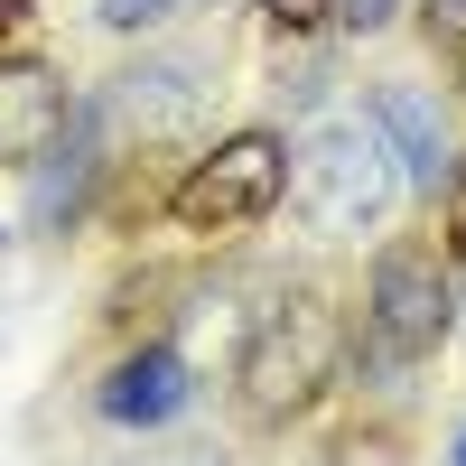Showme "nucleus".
Segmentation results:
<instances>
[{
	"label": "nucleus",
	"instance_id": "f257e3e1",
	"mask_svg": "<svg viewBox=\"0 0 466 466\" xmlns=\"http://www.w3.org/2000/svg\"><path fill=\"white\" fill-rule=\"evenodd\" d=\"M336 382V308L318 289H289L270 299L243 355H233V392H243V410L261 420V430H289V420L318 410V392Z\"/></svg>",
	"mask_w": 466,
	"mask_h": 466
},
{
	"label": "nucleus",
	"instance_id": "f03ea898",
	"mask_svg": "<svg viewBox=\"0 0 466 466\" xmlns=\"http://www.w3.org/2000/svg\"><path fill=\"white\" fill-rule=\"evenodd\" d=\"M289 206L318 233H373L401 206V168H392V149H382V131L364 112L355 122H318L289 149Z\"/></svg>",
	"mask_w": 466,
	"mask_h": 466
},
{
	"label": "nucleus",
	"instance_id": "7ed1b4c3",
	"mask_svg": "<svg viewBox=\"0 0 466 466\" xmlns=\"http://www.w3.org/2000/svg\"><path fill=\"white\" fill-rule=\"evenodd\" d=\"M289 206V140L280 131H224L197 168L168 187L177 233H252Z\"/></svg>",
	"mask_w": 466,
	"mask_h": 466
},
{
	"label": "nucleus",
	"instance_id": "20e7f679",
	"mask_svg": "<svg viewBox=\"0 0 466 466\" xmlns=\"http://www.w3.org/2000/svg\"><path fill=\"white\" fill-rule=\"evenodd\" d=\"M364 327L392 345V355H439L448 327H457V299H448V252L401 233V243L373 252V289H364Z\"/></svg>",
	"mask_w": 466,
	"mask_h": 466
},
{
	"label": "nucleus",
	"instance_id": "39448f33",
	"mask_svg": "<svg viewBox=\"0 0 466 466\" xmlns=\"http://www.w3.org/2000/svg\"><path fill=\"white\" fill-rule=\"evenodd\" d=\"M364 122L382 131V149H392L401 187H430V197H439V187L457 177V149H448V122H439V103L420 94V85H373Z\"/></svg>",
	"mask_w": 466,
	"mask_h": 466
},
{
	"label": "nucleus",
	"instance_id": "423d86ee",
	"mask_svg": "<svg viewBox=\"0 0 466 466\" xmlns=\"http://www.w3.org/2000/svg\"><path fill=\"white\" fill-rule=\"evenodd\" d=\"M66 122H75L66 75L28 66V56H10V66H0V168H37V159H47V149L66 140Z\"/></svg>",
	"mask_w": 466,
	"mask_h": 466
},
{
	"label": "nucleus",
	"instance_id": "0eeeda50",
	"mask_svg": "<svg viewBox=\"0 0 466 466\" xmlns=\"http://www.w3.org/2000/svg\"><path fill=\"white\" fill-rule=\"evenodd\" d=\"M187 401H197V373H187L177 345H140V355H122L103 373L94 410L112 420V430H159V420H177Z\"/></svg>",
	"mask_w": 466,
	"mask_h": 466
},
{
	"label": "nucleus",
	"instance_id": "6e6552de",
	"mask_svg": "<svg viewBox=\"0 0 466 466\" xmlns=\"http://www.w3.org/2000/svg\"><path fill=\"white\" fill-rule=\"evenodd\" d=\"M103 112H122V122H140V131H177L187 112H197V66H187V56L131 66L122 85H112V103H103Z\"/></svg>",
	"mask_w": 466,
	"mask_h": 466
},
{
	"label": "nucleus",
	"instance_id": "1a4fd4ad",
	"mask_svg": "<svg viewBox=\"0 0 466 466\" xmlns=\"http://www.w3.org/2000/svg\"><path fill=\"white\" fill-rule=\"evenodd\" d=\"M261 19L280 37H318V28H336V0H261Z\"/></svg>",
	"mask_w": 466,
	"mask_h": 466
},
{
	"label": "nucleus",
	"instance_id": "9d476101",
	"mask_svg": "<svg viewBox=\"0 0 466 466\" xmlns=\"http://www.w3.org/2000/svg\"><path fill=\"white\" fill-rule=\"evenodd\" d=\"M168 10H177V0H94V19H103V28H159Z\"/></svg>",
	"mask_w": 466,
	"mask_h": 466
},
{
	"label": "nucleus",
	"instance_id": "9b49d317",
	"mask_svg": "<svg viewBox=\"0 0 466 466\" xmlns=\"http://www.w3.org/2000/svg\"><path fill=\"white\" fill-rule=\"evenodd\" d=\"M28 28H37V0H0V66L28 47Z\"/></svg>",
	"mask_w": 466,
	"mask_h": 466
},
{
	"label": "nucleus",
	"instance_id": "f8f14e48",
	"mask_svg": "<svg viewBox=\"0 0 466 466\" xmlns=\"http://www.w3.org/2000/svg\"><path fill=\"white\" fill-rule=\"evenodd\" d=\"M448 261H466V159L448 177Z\"/></svg>",
	"mask_w": 466,
	"mask_h": 466
},
{
	"label": "nucleus",
	"instance_id": "ddd939ff",
	"mask_svg": "<svg viewBox=\"0 0 466 466\" xmlns=\"http://www.w3.org/2000/svg\"><path fill=\"white\" fill-rule=\"evenodd\" d=\"M382 19H392V0H336V28H355V37L382 28Z\"/></svg>",
	"mask_w": 466,
	"mask_h": 466
},
{
	"label": "nucleus",
	"instance_id": "4468645a",
	"mask_svg": "<svg viewBox=\"0 0 466 466\" xmlns=\"http://www.w3.org/2000/svg\"><path fill=\"white\" fill-rule=\"evenodd\" d=\"M457 75H466V47H457Z\"/></svg>",
	"mask_w": 466,
	"mask_h": 466
},
{
	"label": "nucleus",
	"instance_id": "2eb2a0df",
	"mask_svg": "<svg viewBox=\"0 0 466 466\" xmlns=\"http://www.w3.org/2000/svg\"><path fill=\"white\" fill-rule=\"evenodd\" d=\"M457 466H466V439H457Z\"/></svg>",
	"mask_w": 466,
	"mask_h": 466
}]
</instances>
